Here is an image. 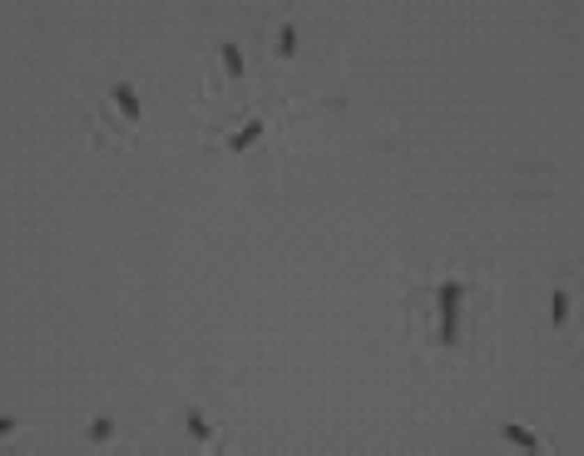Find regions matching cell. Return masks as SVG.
I'll return each instance as SVG.
<instances>
[{
    "mask_svg": "<svg viewBox=\"0 0 584 456\" xmlns=\"http://www.w3.org/2000/svg\"><path fill=\"white\" fill-rule=\"evenodd\" d=\"M459 298L462 284L446 281L439 288V311H443V344H456V328H459Z\"/></svg>",
    "mask_w": 584,
    "mask_h": 456,
    "instance_id": "obj_1",
    "label": "cell"
},
{
    "mask_svg": "<svg viewBox=\"0 0 584 456\" xmlns=\"http://www.w3.org/2000/svg\"><path fill=\"white\" fill-rule=\"evenodd\" d=\"M564 317H568V294L555 291V298H551V321H555V328L564 324Z\"/></svg>",
    "mask_w": 584,
    "mask_h": 456,
    "instance_id": "obj_6",
    "label": "cell"
},
{
    "mask_svg": "<svg viewBox=\"0 0 584 456\" xmlns=\"http://www.w3.org/2000/svg\"><path fill=\"white\" fill-rule=\"evenodd\" d=\"M294 50H298V30L287 24L284 30H281V56H284V60H291V56H294Z\"/></svg>",
    "mask_w": 584,
    "mask_h": 456,
    "instance_id": "obj_7",
    "label": "cell"
},
{
    "mask_svg": "<svg viewBox=\"0 0 584 456\" xmlns=\"http://www.w3.org/2000/svg\"><path fill=\"white\" fill-rule=\"evenodd\" d=\"M109 433H112V420H109V417L93 420V427H89V436H93L96 443H102V440H109Z\"/></svg>",
    "mask_w": 584,
    "mask_h": 456,
    "instance_id": "obj_8",
    "label": "cell"
},
{
    "mask_svg": "<svg viewBox=\"0 0 584 456\" xmlns=\"http://www.w3.org/2000/svg\"><path fill=\"white\" fill-rule=\"evenodd\" d=\"M502 433H505V436H509L512 443H518V446H525V450H535V436L528 430H525V427H518V423H505V427H502Z\"/></svg>",
    "mask_w": 584,
    "mask_h": 456,
    "instance_id": "obj_5",
    "label": "cell"
},
{
    "mask_svg": "<svg viewBox=\"0 0 584 456\" xmlns=\"http://www.w3.org/2000/svg\"><path fill=\"white\" fill-rule=\"evenodd\" d=\"M261 132H264V123H261V119H251L241 132H235V136L228 139V146H231L235 152H241V149H248L254 139H261Z\"/></svg>",
    "mask_w": 584,
    "mask_h": 456,
    "instance_id": "obj_3",
    "label": "cell"
},
{
    "mask_svg": "<svg viewBox=\"0 0 584 456\" xmlns=\"http://www.w3.org/2000/svg\"><path fill=\"white\" fill-rule=\"evenodd\" d=\"M13 427H17V423H13V417H0V436H3V433H10Z\"/></svg>",
    "mask_w": 584,
    "mask_h": 456,
    "instance_id": "obj_10",
    "label": "cell"
},
{
    "mask_svg": "<svg viewBox=\"0 0 584 456\" xmlns=\"http://www.w3.org/2000/svg\"><path fill=\"white\" fill-rule=\"evenodd\" d=\"M222 56H224V66H228V73L235 76V79H238L241 73H245V60H241V50H238L235 43H224V47H222Z\"/></svg>",
    "mask_w": 584,
    "mask_h": 456,
    "instance_id": "obj_4",
    "label": "cell"
},
{
    "mask_svg": "<svg viewBox=\"0 0 584 456\" xmlns=\"http://www.w3.org/2000/svg\"><path fill=\"white\" fill-rule=\"evenodd\" d=\"M188 433L195 436V440H208L212 436V430H208V423L199 417V413H188Z\"/></svg>",
    "mask_w": 584,
    "mask_h": 456,
    "instance_id": "obj_9",
    "label": "cell"
},
{
    "mask_svg": "<svg viewBox=\"0 0 584 456\" xmlns=\"http://www.w3.org/2000/svg\"><path fill=\"white\" fill-rule=\"evenodd\" d=\"M112 100L119 102L123 116H129V119H139V116H142V106H139L136 93H132L129 83H116V86H112Z\"/></svg>",
    "mask_w": 584,
    "mask_h": 456,
    "instance_id": "obj_2",
    "label": "cell"
}]
</instances>
